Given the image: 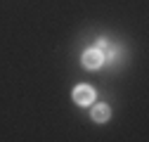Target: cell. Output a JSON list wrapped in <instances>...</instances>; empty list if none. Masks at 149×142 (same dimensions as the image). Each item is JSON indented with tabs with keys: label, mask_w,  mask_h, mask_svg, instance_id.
<instances>
[{
	"label": "cell",
	"mask_w": 149,
	"mask_h": 142,
	"mask_svg": "<svg viewBox=\"0 0 149 142\" xmlns=\"http://www.w3.org/2000/svg\"><path fill=\"white\" fill-rule=\"evenodd\" d=\"M109 114H111V109L107 104H95V106H92V121H97V123L109 121Z\"/></svg>",
	"instance_id": "obj_3"
},
{
	"label": "cell",
	"mask_w": 149,
	"mask_h": 142,
	"mask_svg": "<svg viewBox=\"0 0 149 142\" xmlns=\"http://www.w3.org/2000/svg\"><path fill=\"white\" fill-rule=\"evenodd\" d=\"M92 100H95V90L90 85H76L73 88V102L76 104L88 106V104H92Z\"/></svg>",
	"instance_id": "obj_1"
},
{
	"label": "cell",
	"mask_w": 149,
	"mask_h": 142,
	"mask_svg": "<svg viewBox=\"0 0 149 142\" xmlns=\"http://www.w3.org/2000/svg\"><path fill=\"white\" fill-rule=\"evenodd\" d=\"M102 64H104V55H102L97 47L83 52V66H85V69H100Z\"/></svg>",
	"instance_id": "obj_2"
}]
</instances>
